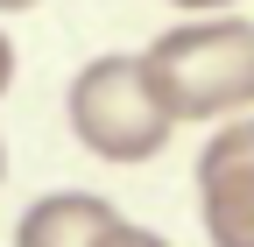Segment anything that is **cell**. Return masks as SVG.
Here are the masks:
<instances>
[{
    "mask_svg": "<svg viewBox=\"0 0 254 247\" xmlns=\"http://www.w3.org/2000/svg\"><path fill=\"white\" fill-rule=\"evenodd\" d=\"M64 113H71L78 148H92L99 163H155L177 134V113L155 85L148 57H92L64 92Z\"/></svg>",
    "mask_w": 254,
    "mask_h": 247,
    "instance_id": "cell-1",
    "label": "cell"
},
{
    "mask_svg": "<svg viewBox=\"0 0 254 247\" xmlns=\"http://www.w3.org/2000/svg\"><path fill=\"white\" fill-rule=\"evenodd\" d=\"M141 57H148L155 85H163L177 127L184 120H233L254 106V28L233 14L163 28Z\"/></svg>",
    "mask_w": 254,
    "mask_h": 247,
    "instance_id": "cell-2",
    "label": "cell"
},
{
    "mask_svg": "<svg viewBox=\"0 0 254 247\" xmlns=\"http://www.w3.org/2000/svg\"><path fill=\"white\" fill-rule=\"evenodd\" d=\"M198 219L212 247H254V120H226L198 148Z\"/></svg>",
    "mask_w": 254,
    "mask_h": 247,
    "instance_id": "cell-3",
    "label": "cell"
},
{
    "mask_svg": "<svg viewBox=\"0 0 254 247\" xmlns=\"http://www.w3.org/2000/svg\"><path fill=\"white\" fill-rule=\"evenodd\" d=\"M120 226V212L99 191H50L14 219V247H99Z\"/></svg>",
    "mask_w": 254,
    "mask_h": 247,
    "instance_id": "cell-4",
    "label": "cell"
},
{
    "mask_svg": "<svg viewBox=\"0 0 254 247\" xmlns=\"http://www.w3.org/2000/svg\"><path fill=\"white\" fill-rule=\"evenodd\" d=\"M99 247H170V240H163V233H148V226H134V219H120Z\"/></svg>",
    "mask_w": 254,
    "mask_h": 247,
    "instance_id": "cell-5",
    "label": "cell"
},
{
    "mask_svg": "<svg viewBox=\"0 0 254 247\" xmlns=\"http://www.w3.org/2000/svg\"><path fill=\"white\" fill-rule=\"evenodd\" d=\"M7 92H14V36L0 28V99H7Z\"/></svg>",
    "mask_w": 254,
    "mask_h": 247,
    "instance_id": "cell-6",
    "label": "cell"
},
{
    "mask_svg": "<svg viewBox=\"0 0 254 247\" xmlns=\"http://www.w3.org/2000/svg\"><path fill=\"white\" fill-rule=\"evenodd\" d=\"M177 14H219V7H233V0H170Z\"/></svg>",
    "mask_w": 254,
    "mask_h": 247,
    "instance_id": "cell-7",
    "label": "cell"
},
{
    "mask_svg": "<svg viewBox=\"0 0 254 247\" xmlns=\"http://www.w3.org/2000/svg\"><path fill=\"white\" fill-rule=\"evenodd\" d=\"M28 7H43V0H0V14H28Z\"/></svg>",
    "mask_w": 254,
    "mask_h": 247,
    "instance_id": "cell-8",
    "label": "cell"
},
{
    "mask_svg": "<svg viewBox=\"0 0 254 247\" xmlns=\"http://www.w3.org/2000/svg\"><path fill=\"white\" fill-rule=\"evenodd\" d=\"M0 177H7V141H0Z\"/></svg>",
    "mask_w": 254,
    "mask_h": 247,
    "instance_id": "cell-9",
    "label": "cell"
}]
</instances>
